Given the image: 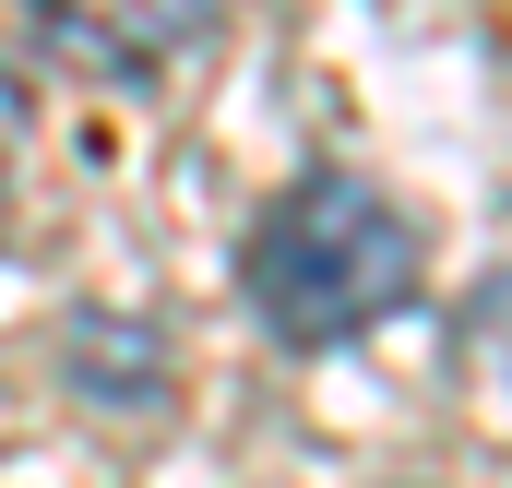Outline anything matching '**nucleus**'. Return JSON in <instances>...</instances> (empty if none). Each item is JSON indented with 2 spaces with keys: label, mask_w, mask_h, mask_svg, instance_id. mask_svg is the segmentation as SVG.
Instances as JSON below:
<instances>
[{
  "label": "nucleus",
  "mask_w": 512,
  "mask_h": 488,
  "mask_svg": "<svg viewBox=\"0 0 512 488\" xmlns=\"http://www.w3.org/2000/svg\"><path fill=\"white\" fill-rule=\"evenodd\" d=\"M239 298L286 358H334L417 298V227L358 167H298L239 239Z\"/></svg>",
  "instance_id": "nucleus-1"
},
{
  "label": "nucleus",
  "mask_w": 512,
  "mask_h": 488,
  "mask_svg": "<svg viewBox=\"0 0 512 488\" xmlns=\"http://www.w3.org/2000/svg\"><path fill=\"white\" fill-rule=\"evenodd\" d=\"M24 12L48 24V48H72L120 84H155L167 60H191L215 36V0H24Z\"/></svg>",
  "instance_id": "nucleus-2"
}]
</instances>
